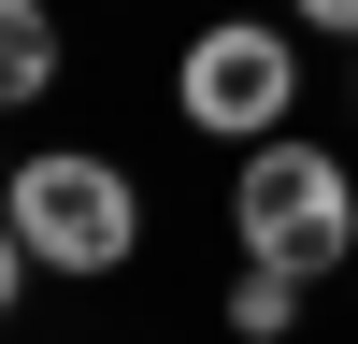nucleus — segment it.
<instances>
[{
  "label": "nucleus",
  "instance_id": "f257e3e1",
  "mask_svg": "<svg viewBox=\"0 0 358 344\" xmlns=\"http://www.w3.org/2000/svg\"><path fill=\"white\" fill-rule=\"evenodd\" d=\"M0 215H15L29 258L72 273V287H101V273L143 258V187H129V158H101V143H43V158H15V172H0Z\"/></svg>",
  "mask_w": 358,
  "mask_h": 344
},
{
  "label": "nucleus",
  "instance_id": "f03ea898",
  "mask_svg": "<svg viewBox=\"0 0 358 344\" xmlns=\"http://www.w3.org/2000/svg\"><path fill=\"white\" fill-rule=\"evenodd\" d=\"M229 229H244V258H273V273H344L358 258V172L315 129H273L229 172Z\"/></svg>",
  "mask_w": 358,
  "mask_h": 344
},
{
  "label": "nucleus",
  "instance_id": "7ed1b4c3",
  "mask_svg": "<svg viewBox=\"0 0 358 344\" xmlns=\"http://www.w3.org/2000/svg\"><path fill=\"white\" fill-rule=\"evenodd\" d=\"M172 115L201 143H273L301 129V15H215L172 57Z\"/></svg>",
  "mask_w": 358,
  "mask_h": 344
},
{
  "label": "nucleus",
  "instance_id": "20e7f679",
  "mask_svg": "<svg viewBox=\"0 0 358 344\" xmlns=\"http://www.w3.org/2000/svg\"><path fill=\"white\" fill-rule=\"evenodd\" d=\"M57 72H72V29H57L43 0H0V115H29Z\"/></svg>",
  "mask_w": 358,
  "mask_h": 344
},
{
  "label": "nucleus",
  "instance_id": "39448f33",
  "mask_svg": "<svg viewBox=\"0 0 358 344\" xmlns=\"http://www.w3.org/2000/svg\"><path fill=\"white\" fill-rule=\"evenodd\" d=\"M301 301H315V273L244 258V287H229V330H244V344H287V330H301Z\"/></svg>",
  "mask_w": 358,
  "mask_h": 344
},
{
  "label": "nucleus",
  "instance_id": "423d86ee",
  "mask_svg": "<svg viewBox=\"0 0 358 344\" xmlns=\"http://www.w3.org/2000/svg\"><path fill=\"white\" fill-rule=\"evenodd\" d=\"M29 273H43V258H29V229H15V215H0V315H15V301H29Z\"/></svg>",
  "mask_w": 358,
  "mask_h": 344
},
{
  "label": "nucleus",
  "instance_id": "0eeeda50",
  "mask_svg": "<svg viewBox=\"0 0 358 344\" xmlns=\"http://www.w3.org/2000/svg\"><path fill=\"white\" fill-rule=\"evenodd\" d=\"M287 15H301L315 43H358V0H287Z\"/></svg>",
  "mask_w": 358,
  "mask_h": 344
}]
</instances>
